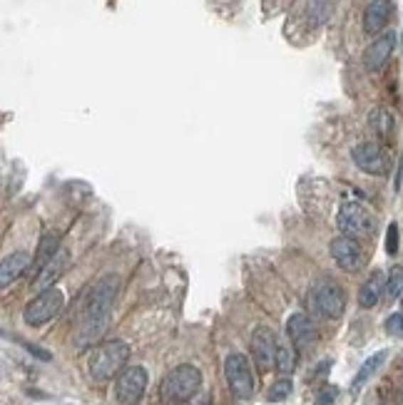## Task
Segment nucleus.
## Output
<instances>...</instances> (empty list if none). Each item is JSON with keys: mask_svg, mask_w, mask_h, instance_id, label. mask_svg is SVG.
<instances>
[{"mask_svg": "<svg viewBox=\"0 0 403 405\" xmlns=\"http://www.w3.org/2000/svg\"><path fill=\"white\" fill-rule=\"evenodd\" d=\"M120 291V276L108 273L103 276L90 293L85 296L83 311H80V328H78V346H88L95 343L98 338L105 336L112 318V306Z\"/></svg>", "mask_w": 403, "mask_h": 405, "instance_id": "1", "label": "nucleus"}, {"mask_svg": "<svg viewBox=\"0 0 403 405\" xmlns=\"http://www.w3.org/2000/svg\"><path fill=\"white\" fill-rule=\"evenodd\" d=\"M130 358V346L125 341H108L100 343L93 353H90V376L93 381L105 383L112 376H120L125 371V363Z\"/></svg>", "mask_w": 403, "mask_h": 405, "instance_id": "2", "label": "nucleus"}, {"mask_svg": "<svg viewBox=\"0 0 403 405\" xmlns=\"http://www.w3.org/2000/svg\"><path fill=\"white\" fill-rule=\"evenodd\" d=\"M199 386H202L199 368L182 363V366L172 368L164 376L162 386H159V396H162L164 403H184L199 391Z\"/></svg>", "mask_w": 403, "mask_h": 405, "instance_id": "3", "label": "nucleus"}, {"mask_svg": "<svg viewBox=\"0 0 403 405\" xmlns=\"http://www.w3.org/2000/svg\"><path fill=\"white\" fill-rule=\"evenodd\" d=\"M309 308L311 313L321 318H341L346 308V293L344 288L339 286L336 281L331 278H321L311 286V293H309Z\"/></svg>", "mask_w": 403, "mask_h": 405, "instance_id": "4", "label": "nucleus"}, {"mask_svg": "<svg viewBox=\"0 0 403 405\" xmlns=\"http://www.w3.org/2000/svg\"><path fill=\"white\" fill-rule=\"evenodd\" d=\"M336 221H339V229L354 239H369L376 231V216L361 201H344Z\"/></svg>", "mask_w": 403, "mask_h": 405, "instance_id": "5", "label": "nucleus"}, {"mask_svg": "<svg viewBox=\"0 0 403 405\" xmlns=\"http://www.w3.org/2000/svg\"><path fill=\"white\" fill-rule=\"evenodd\" d=\"M224 378L231 396L239 401H249L254 396V376H251L249 358L241 353H229L224 361Z\"/></svg>", "mask_w": 403, "mask_h": 405, "instance_id": "6", "label": "nucleus"}, {"mask_svg": "<svg viewBox=\"0 0 403 405\" xmlns=\"http://www.w3.org/2000/svg\"><path fill=\"white\" fill-rule=\"evenodd\" d=\"M63 303H65V298L58 288L55 286L45 288V291H40L38 296L25 306V311H23L25 323H28V326H43V323L53 321V318L63 311Z\"/></svg>", "mask_w": 403, "mask_h": 405, "instance_id": "7", "label": "nucleus"}, {"mask_svg": "<svg viewBox=\"0 0 403 405\" xmlns=\"http://www.w3.org/2000/svg\"><path fill=\"white\" fill-rule=\"evenodd\" d=\"M351 157H354L356 167L366 174L384 177L391 172V154L379 142H361L351 149Z\"/></svg>", "mask_w": 403, "mask_h": 405, "instance_id": "8", "label": "nucleus"}, {"mask_svg": "<svg viewBox=\"0 0 403 405\" xmlns=\"http://www.w3.org/2000/svg\"><path fill=\"white\" fill-rule=\"evenodd\" d=\"M147 388V371L142 366H127L115 383V398L122 405H137Z\"/></svg>", "mask_w": 403, "mask_h": 405, "instance_id": "9", "label": "nucleus"}, {"mask_svg": "<svg viewBox=\"0 0 403 405\" xmlns=\"http://www.w3.org/2000/svg\"><path fill=\"white\" fill-rule=\"evenodd\" d=\"M329 251H331V256H334V261L344 271H359L361 266L366 264L364 249H361V244L354 239V236H346V234L336 236V239L331 241Z\"/></svg>", "mask_w": 403, "mask_h": 405, "instance_id": "10", "label": "nucleus"}, {"mask_svg": "<svg viewBox=\"0 0 403 405\" xmlns=\"http://www.w3.org/2000/svg\"><path fill=\"white\" fill-rule=\"evenodd\" d=\"M276 336L269 326H259L254 333H251V356H254L259 371H269L276 363Z\"/></svg>", "mask_w": 403, "mask_h": 405, "instance_id": "11", "label": "nucleus"}, {"mask_svg": "<svg viewBox=\"0 0 403 405\" xmlns=\"http://www.w3.org/2000/svg\"><path fill=\"white\" fill-rule=\"evenodd\" d=\"M394 48H396V35L394 33H384L381 38H376L364 53V68L369 70V73H379V70L389 63Z\"/></svg>", "mask_w": 403, "mask_h": 405, "instance_id": "12", "label": "nucleus"}, {"mask_svg": "<svg viewBox=\"0 0 403 405\" xmlns=\"http://www.w3.org/2000/svg\"><path fill=\"white\" fill-rule=\"evenodd\" d=\"M68 264H70V251L68 249H60L58 254H55L53 259H50L48 264H45L43 269L38 271V276H35V281H33V291L40 293V291H45V288L53 286V283L65 273Z\"/></svg>", "mask_w": 403, "mask_h": 405, "instance_id": "13", "label": "nucleus"}, {"mask_svg": "<svg viewBox=\"0 0 403 405\" xmlns=\"http://www.w3.org/2000/svg\"><path fill=\"white\" fill-rule=\"evenodd\" d=\"M391 15H394V3L391 0H371L364 10V33H381L389 25Z\"/></svg>", "mask_w": 403, "mask_h": 405, "instance_id": "14", "label": "nucleus"}, {"mask_svg": "<svg viewBox=\"0 0 403 405\" xmlns=\"http://www.w3.org/2000/svg\"><path fill=\"white\" fill-rule=\"evenodd\" d=\"M286 333H289L291 343L296 348H306L316 341V328L304 313H294V316L286 321Z\"/></svg>", "mask_w": 403, "mask_h": 405, "instance_id": "15", "label": "nucleus"}, {"mask_svg": "<svg viewBox=\"0 0 403 405\" xmlns=\"http://www.w3.org/2000/svg\"><path fill=\"white\" fill-rule=\"evenodd\" d=\"M386 293V278L381 271H374L371 278L359 288V303L364 308H374L381 301V296Z\"/></svg>", "mask_w": 403, "mask_h": 405, "instance_id": "16", "label": "nucleus"}, {"mask_svg": "<svg viewBox=\"0 0 403 405\" xmlns=\"http://www.w3.org/2000/svg\"><path fill=\"white\" fill-rule=\"evenodd\" d=\"M28 266H30V254H25V251H15V254L5 256L3 266H0V286L3 288L10 286V281H15Z\"/></svg>", "mask_w": 403, "mask_h": 405, "instance_id": "17", "label": "nucleus"}, {"mask_svg": "<svg viewBox=\"0 0 403 405\" xmlns=\"http://www.w3.org/2000/svg\"><path fill=\"white\" fill-rule=\"evenodd\" d=\"M386 361V351H379V353H374V356L369 358V361L364 363V366L359 368V373H356V378H354V383H351V391L354 393H359L361 388L369 383V378L374 376L376 371L381 368V363Z\"/></svg>", "mask_w": 403, "mask_h": 405, "instance_id": "18", "label": "nucleus"}, {"mask_svg": "<svg viewBox=\"0 0 403 405\" xmlns=\"http://www.w3.org/2000/svg\"><path fill=\"white\" fill-rule=\"evenodd\" d=\"M60 249H63V246H60V236L53 234V231H50V234H45L43 241H40V246H38V256H35V273L43 269V266L48 264V261L53 259Z\"/></svg>", "mask_w": 403, "mask_h": 405, "instance_id": "19", "label": "nucleus"}, {"mask_svg": "<svg viewBox=\"0 0 403 405\" xmlns=\"http://www.w3.org/2000/svg\"><path fill=\"white\" fill-rule=\"evenodd\" d=\"M369 125L376 130V135L379 137H391V132H394V117H391V112L384 107H379V110L371 112Z\"/></svg>", "mask_w": 403, "mask_h": 405, "instance_id": "20", "label": "nucleus"}, {"mask_svg": "<svg viewBox=\"0 0 403 405\" xmlns=\"http://www.w3.org/2000/svg\"><path fill=\"white\" fill-rule=\"evenodd\" d=\"M276 371L281 373V376H289V373H294L296 368V353L291 346H286V343H281L279 348H276Z\"/></svg>", "mask_w": 403, "mask_h": 405, "instance_id": "21", "label": "nucleus"}, {"mask_svg": "<svg viewBox=\"0 0 403 405\" xmlns=\"http://www.w3.org/2000/svg\"><path fill=\"white\" fill-rule=\"evenodd\" d=\"M401 293H403V266H394L389 278H386V296H389L391 301H396Z\"/></svg>", "mask_w": 403, "mask_h": 405, "instance_id": "22", "label": "nucleus"}, {"mask_svg": "<svg viewBox=\"0 0 403 405\" xmlns=\"http://www.w3.org/2000/svg\"><path fill=\"white\" fill-rule=\"evenodd\" d=\"M291 391H294V386H291L289 378H281V381H276L274 386L269 388V393H266V401L281 403V401H286V398L291 396Z\"/></svg>", "mask_w": 403, "mask_h": 405, "instance_id": "23", "label": "nucleus"}, {"mask_svg": "<svg viewBox=\"0 0 403 405\" xmlns=\"http://www.w3.org/2000/svg\"><path fill=\"white\" fill-rule=\"evenodd\" d=\"M386 331H389L391 336H396V338L403 336V316H401V313H391V316L386 318Z\"/></svg>", "mask_w": 403, "mask_h": 405, "instance_id": "24", "label": "nucleus"}, {"mask_svg": "<svg viewBox=\"0 0 403 405\" xmlns=\"http://www.w3.org/2000/svg\"><path fill=\"white\" fill-rule=\"evenodd\" d=\"M386 251H389V254H396V251H399V226L396 224L389 226V234H386Z\"/></svg>", "mask_w": 403, "mask_h": 405, "instance_id": "25", "label": "nucleus"}, {"mask_svg": "<svg viewBox=\"0 0 403 405\" xmlns=\"http://www.w3.org/2000/svg\"><path fill=\"white\" fill-rule=\"evenodd\" d=\"M336 401V388L334 386H326L319 391V396H316V405H331Z\"/></svg>", "mask_w": 403, "mask_h": 405, "instance_id": "26", "label": "nucleus"}]
</instances>
